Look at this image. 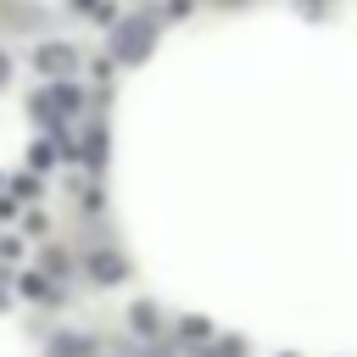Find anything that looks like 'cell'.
Masks as SVG:
<instances>
[{"label":"cell","instance_id":"1","mask_svg":"<svg viewBox=\"0 0 357 357\" xmlns=\"http://www.w3.org/2000/svg\"><path fill=\"white\" fill-rule=\"evenodd\" d=\"M151 28H156L151 17H128V22H117V28H112V56H117V61H139V56L151 50Z\"/></svg>","mask_w":357,"mask_h":357},{"label":"cell","instance_id":"2","mask_svg":"<svg viewBox=\"0 0 357 357\" xmlns=\"http://www.w3.org/2000/svg\"><path fill=\"white\" fill-rule=\"evenodd\" d=\"M78 67V56H73V45H39V73H50V78H61V73H73Z\"/></svg>","mask_w":357,"mask_h":357},{"label":"cell","instance_id":"3","mask_svg":"<svg viewBox=\"0 0 357 357\" xmlns=\"http://www.w3.org/2000/svg\"><path fill=\"white\" fill-rule=\"evenodd\" d=\"M89 273H95V279H100V284H117V279H123V273H128V268H123V257H112V251H100V257H95V268H89Z\"/></svg>","mask_w":357,"mask_h":357},{"label":"cell","instance_id":"4","mask_svg":"<svg viewBox=\"0 0 357 357\" xmlns=\"http://www.w3.org/2000/svg\"><path fill=\"white\" fill-rule=\"evenodd\" d=\"M156 324H162V318H156V307H151V301H139V307H134V329H139V335H156Z\"/></svg>","mask_w":357,"mask_h":357},{"label":"cell","instance_id":"5","mask_svg":"<svg viewBox=\"0 0 357 357\" xmlns=\"http://www.w3.org/2000/svg\"><path fill=\"white\" fill-rule=\"evenodd\" d=\"M0 84H6V56H0Z\"/></svg>","mask_w":357,"mask_h":357}]
</instances>
